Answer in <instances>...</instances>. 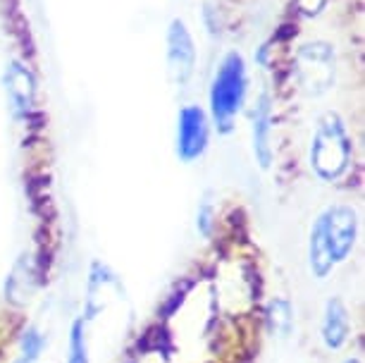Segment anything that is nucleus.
Wrapping results in <instances>:
<instances>
[{"instance_id": "f257e3e1", "label": "nucleus", "mask_w": 365, "mask_h": 363, "mask_svg": "<svg viewBox=\"0 0 365 363\" xmlns=\"http://www.w3.org/2000/svg\"><path fill=\"white\" fill-rule=\"evenodd\" d=\"M356 208L346 203H332L322 208L308 230V270L318 282L332 275L336 265L346 263L358 244Z\"/></svg>"}, {"instance_id": "1a4fd4ad", "label": "nucleus", "mask_w": 365, "mask_h": 363, "mask_svg": "<svg viewBox=\"0 0 365 363\" xmlns=\"http://www.w3.org/2000/svg\"><path fill=\"white\" fill-rule=\"evenodd\" d=\"M5 93L15 118H26L36 103V79L22 63H10L3 74Z\"/></svg>"}, {"instance_id": "a211bd4d", "label": "nucleus", "mask_w": 365, "mask_h": 363, "mask_svg": "<svg viewBox=\"0 0 365 363\" xmlns=\"http://www.w3.org/2000/svg\"><path fill=\"white\" fill-rule=\"evenodd\" d=\"M125 363H136V361H125Z\"/></svg>"}, {"instance_id": "f3484780", "label": "nucleus", "mask_w": 365, "mask_h": 363, "mask_svg": "<svg viewBox=\"0 0 365 363\" xmlns=\"http://www.w3.org/2000/svg\"><path fill=\"white\" fill-rule=\"evenodd\" d=\"M344 363H363L361 359H358V356H349V359L346 361H344Z\"/></svg>"}, {"instance_id": "ddd939ff", "label": "nucleus", "mask_w": 365, "mask_h": 363, "mask_svg": "<svg viewBox=\"0 0 365 363\" xmlns=\"http://www.w3.org/2000/svg\"><path fill=\"white\" fill-rule=\"evenodd\" d=\"M88 323L84 316H77L67 330V354L65 363H91V349H88Z\"/></svg>"}, {"instance_id": "423d86ee", "label": "nucleus", "mask_w": 365, "mask_h": 363, "mask_svg": "<svg viewBox=\"0 0 365 363\" xmlns=\"http://www.w3.org/2000/svg\"><path fill=\"white\" fill-rule=\"evenodd\" d=\"M125 294V285L108 263L93 261L86 277V299H84V320L91 323L106 308Z\"/></svg>"}, {"instance_id": "2eb2a0df", "label": "nucleus", "mask_w": 365, "mask_h": 363, "mask_svg": "<svg viewBox=\"0 0 365 363\" xmlns=\"http://www.w3.org/2000/svg\"><path fill=\"white\" fill-rule=\"evenodd\" d=\"M212 230H215V205H212L210 196H203V201L198 203L196 210V232L203 239H210Z\"/></svg>"}, {"instance_id": "9d476101", "label": "nucleus", "mask_w": 365, "mask_h": 363, "mask_svg": "<svg viewBox=\"0 0 365 363\" xmlns=\"http://www.w3.org/2000/svg\"><path fill=\"white\" fill-rule=\"evenodd\" d=\"M251 141H253V155L256 163L263 170L272 165L274 150H272V106L267 93H263L253 108L251 115Z\"/></svg>"}, {"instance_id": "39448f33", "label": "nucleus", "mask_w": 365, "mask_h": 363, "mask_svg": "<svg viewBox=\"0 0 365 363\" xmlns=\"http://www.w3.org/2000/svg\"><path fill=\"white\" fill-rule=\"evenodd\" d=\"M210 143V122L201 106H184L177 115L175 153L182 163L201 160Z\"/></svg>"}, {"instance_id": "f8f14e48", "label": "nucleus", "mask_w": 365, "mask_h": 363, "mask_svg": "<svg viewBox=\"0 0 365 363\" xmlns=\"http://www.w3.org/2000/svg\"><path fill=\"white\" fill-rule=\"evenodd\" d=\"M265 327L274 339H289L296 330V308L287 297H272L265 304Z\"/></svg>"}, {"instance_id": "9b49d317", "label": "nucleus", "mask_w": 365, "mask_h": 363, "mask_svg": "<svg viewBox=\"0 0 365 363\" xmlns=\"http://www.w3.org/2000/svg\"><path fill=\"white\" fill-rule=\"evenodd\" d=\"M36 270H34V261L29 253H22L5 277V285H3V294H5V301L17 308L26 306L36 292Z\"/></svg>"}, {"instance_id": "dca6fc26", "label": "nucleus", "mask_w": 365, "mask_h": 363, "mask_svg": "<svg viewBox=\"0 0 365 363\" xmlns=\"http://www.w3.org/2000/svg\"><path fill=\"white\" fill-rule=\"evenodd\" d=\"M327 0H296V8H299L306 17H315L325 10Z\"/></svg>"}, {"instance_id": "4468645a", "label": "nucleus", "mask_w": 365, "mask_h": 363, "mask_svg": "<svg viewBox=\"0 0 365 363\" xmlns=\"http://www.w3.org/2000/svg\"><path fill=\"white\" fill-rule=\"evenodd\" d=\"M48 347V337L43 330L36 325H26L22 334H19V344H17V356L12 363H38Z\"/></svg>"}, {"instance_id": "6e6552de", "label": "nucleus", "mask_w": 365, "mask_h": 363, "mask_svg": "<svg viewBox=\"0 0 365 363\" xmlns=\"http://www.w3.org/2000/svg\"><path fill=\"white\" fill-rule=\"evenodd\" d=\"M351 339V313L339 297H329L322 306L320 342L327 352H341Z\"/></svg>"}, {"instance_id": "0eeeda50", "label": "nucleus", "mask_w": 365, "mask_h": 363, "mask_svg": "<svg viewBox=\"0 0 365 363\" xmlns=\"http://www.w3.org/2000/svg\"><path fill=\"white\" fill-rule=\"evenodd\" d=\"M168 74L175 86H187L196 70V46L191 31L182 19H172L168 26Z\"/></svg>"}, {"instance_id": "f03ea898", "label": "nucleus", "mask_w": 365, "mask_h": 363, "mask_svg": "<svg viewBox=\"0 0 365 363\" xmlns=\"http://www.w3.org/2000/svg\"><path fill=\"white\" fill-rule=\"evenodd\" d=\"M354 158V143H351L346 122L341 115L325 113L315 125L308 146V165L313 175L322 182H339L349 173Z\"/></svg>"}, {"instance_id": "20e7f679", "label": "nucleus", "mask_w": 365, "mask_h": 363, "mask_svg": "<svg viewBox=\"0 0 365 363\" xmlns=\"http://www.w3.org/2000/svg\"><path fill=\"white\" fill-rule=\"evenodd\" d=\"M296 77L303 93L322 96L332 88L336 79V58L329 44L313 41L301 46L296 53Z\"/></svg>"}, {"instance_id": "7ed1b4c3", "label": "nucleus", "mask_w": 365, "mask_h": 363, "mask_svg": "<svg viewBox=\"0 0 365 363\" xmlns=\"http://www.w3.org/2000/svg\"><path fill=\"white\" fill-rule=\"evenodd\" d=\"M249 91V77H246V60L241 53L232 51L220 60L215 77L210 81V118L220 134H230L234 120L241 113V106Z\"/></svg>"}]
</instances>
